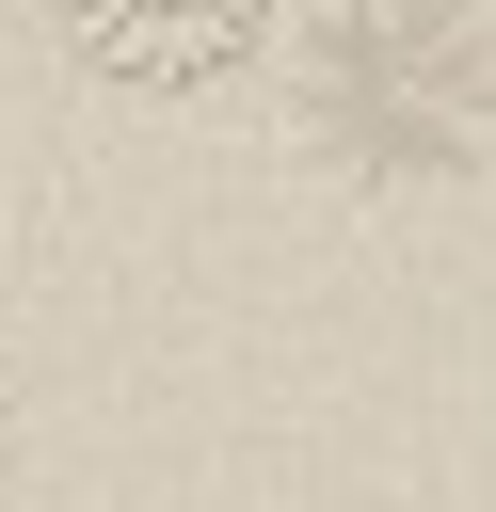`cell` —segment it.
I'll return each mask as SVG.
<instances>
[{
  "label": "cell",
  "mask_w": 496,
  "mask_h": 512,
  "mask_svg": "<svg viewBox=\"0 0 496 512\" xmlns=\"http://www.w3.org/2000/svg\"><path fill=\"white\" fill-rule=\"evenodd\" d=\"M480 32H464V0H336L320 32H304V128L352 160V176H432V160H464V128H480Z\"/></svg>",
  "instance_id": "obj_1"
},
{
  "label": "cell",
  "mask_w": 496,
  "mask_h": 512,
  "mask_svg": "<svg viewBox=\"0 0 496 512\" xmlns=\"http://www.w3.org/2000/svg\"><path fill=\"white\" fill-rule=\"evenodd\" d=\"M0 480H16V400H0Z\"/></svg>",
  "instance_id": "obj_3"
},
{
  "label": "cell",
  "mask_w": 496,
  "mask_h": 512,
  "mask_svg": "<svg viewBox=\"0 0 496 512\" xmlns=\"http://www.w3.org/2000/svg\"><path fill=\"white\" fill-rule=\"evenodd\" d=\"M48 32L112 96H208V80H240L288 32V0H48Z\"/></svg>",
  "instance_id": "obj_2"
}]
</instances>
